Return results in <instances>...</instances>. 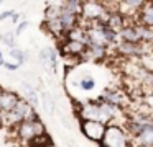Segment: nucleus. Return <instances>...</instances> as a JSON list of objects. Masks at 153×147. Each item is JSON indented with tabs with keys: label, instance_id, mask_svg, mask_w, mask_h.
Returning a JSON list of instances; mask_svg holds the SVG:
<instances>
[{
	"label": "nucleus",
	"instance_id": "20",
	"mask_svg": "<svg viewBox=\"0 0 153 147\" xmlns=\"http://www.w3.org/2000/svg\"><path fill=\"white\" fill-rule=\"evenodd\" d=\"M82 5H84V2H79V0H66V2H63L64 8H66L68 12L74 13L76 16H79V18H81V15H82Z\"/></svg>",
	"mask_w": 153,
	"mask_h": 147
},
{
	"label": "nucleus",
	"instance_id": "24",
	"mask_svg": "<svg viewBox=\"0 0 153 147\" xmlns=\"http://www.w3.org/2000/svg\"><path fill=\"white\" fill-rule=\"evenodd\" d=\"M8 54H10L12 59H15V61H17V64H23V62L27 61V57H28V56L25 54V51H22V49H18V48L10 49V51H8Z\"/></svg>",
	"mask_w": 153,
	"mask_h": 147
},
{
	"label": "nucleus",
	"instance_id": "33",
	"mask_svg": "<svg viewBox=\"0 0 153 147\" xmlns=\"http://www.w3.org/2000/svg\"><path fill=\"white\" fill-rule=\"evenodd\" d=\"M148 95H152V97H153V90H152V91H150V93H148Z\"/></svg>",
	"mask_w": 153,
	"mask_h": 147
},
{
	"label": "nucleus",
	"instance_id": "14",
	"mask_svg": "<svg viewBox=\"0 0 153 147\" xmlns=\"http://www.w3.org/2000/svg\"><path fill=\"white\" fill-rule=\"evenodd\" d=\"M59 21H61V25H63L64 31L69 33L71 29H74L76 26H79L81 18H79V16H76L74 13L68 12V10L63 7V10H61V13H59Z\"/></svg>",
	"mask_w": 153,
	"mask_h": 147
},
{
	"label": "nucleus",
	"instance_id": "29",
	"mask_svg": "<svg viewBox=\"0 0 153 147\" xmlns=\"http://www.w3.org/2000/svg\"><path fill=\"white\" fill-rule=\"evenodd\" d=\"M12 21H13V23H17V21H18V15H17V13L13 15V18H12Z\"/></svg>",
	"mask_w": 153,
	"mask_h": 147
},
{
	"label": "nucleus",
	"instance_id": "26",
	"mask_svg": "<svg viewBox=\"0 0 153 147\" xmlns=\"http://www.w3.org/2000/svg\"><path fill=\"white\" fill-rule=\"evenodd\" d=\"M28 26V21H22V23H18V26H17V29H15V36H20L22 33L25 31V28Z\"/></svg>",
	"mask_w": 153,
	"mask_h": 147
},
{
	"label": "nucleus",
	"instance_id": "12",
	"mask_svg": "<svg viewBox=\"0 0 153 147\" xmlns=\"http://www.w3.org/2000/svg\"><path fill=\"white\" fill-rule=\"evenodd\" d=\"M20 97L15 91L10 90H4L0 93V113H8L15 108V105L18 103Z\"/></svg>",
	"mask_w": 153,
	"mask_h": 147
},
{
	"label": "nucleus",
	"instance_id": "7",
	"mask_svg": "<svg viewBox=\"0 0 153 147\" xmlns=\"http://www.w3.org/2000/svg\"><path fill=\"white\" fill-rule=\"evenodd\" d=\"M59 49H61V56H64V57H84V52H86L87 48L84 42L64 39V42H61Z\"/></svg>",
	"mask_w": 153,
	"mask_h": 147
},
{
	"label": "nucleus",
	"instance_id": "17",
	"mask_svg": "<svg viewBox=\"0 0 153 147\" xmlns=\"http://www.w3.org/2000/svg\"><path fill=\"white\" fill-rule=\"evenodd\" d=\"M133 146H143V147H153V126L146 127L138 137L133 139Z\"/></svg>",
	"mask_w": 153,
	"mask_h": 147
},
{
	"label": "nucleus",
	"instance_id": "10",
	"mask_svg": "<svg viewBox=\"0 0 153 147\" xmlns=\"http://www.w3.org/2000/svg\"><path fill=\"white\" fill-rule=\"evenodd\" d=\"M13 111L18 114V116L22 118V121H33V119H40V116L36 114V111H35V108L31 106L30 103H28L25 98H20L18 100V103L15 105Z\"/></svg>",
	"mask_w": 153,
	"mask_h": 147
},
{
	"label": "nucleus",
	"instance_id": "11",
	"mask_svg": "<svg viewBox=\"0 0 153 147\" xmlns=\"http://www.w3.org/2000/svg\"><path fill=\"white\" fill-rule=\"evenodd\" d=\"M40 62L48 72H56L58 54L53 48H43L40 51Z\"/></svg>",
	"mask_w": 153,
	"mask_h": 147
},
{
	"label": "nucleus",
	"instance_id": "34",
	"mask_svg": "<svg viewBox=\"0 0 153 147\" xmlns=\"http://www.w3.org/2000/svg\"><path fill=\"white\" fill-rule=\"evenodd\" d=\"M2 91H4V88H2V87H0V93H2Z\"/></svg>",
	"mask_w": 153,
	"mask_h": 147
},
{
	"label": "nucleus",
	"instance_id": "25",
	"mask_svg": "<svg viewBox=\"0 0 153 147\" xmlns=\"http://www.w3.org/2000/svg\"><path fill=\"white\" fill-rule=\"evenodd\" d=\"M2 41H4L10 49H15V33H13V31L5 33V34H4V39H2Z\"/></svg>",
	"mask_w": 153,
	"mask_h": 147
},
{
	"label": "nucleus",
	"instance_id": "30",
	"mask_svg": "<svg viewBox=\"0 0 153 147\" xmlns=\"http://www.w3.org/2000/svg\"><path fill=\"white\" fill-rule=\"evenodd\" d=\"M0 65H5V61H4V59H0Z\"/></svg>",
	"mask_w": 153,
	"mask_h": 147
},
{
	"label": "nucleus",
	"instance_id": "28",
	"mask_svg": "<svg viewBox=\"0 0 153 147\" xmlns=\"http://www.w3.org/2000/svg\"><path fill=\"white\" fill-rule=\"evenodd\" d=\"M7 70H17L18 67H20V64H13V62H5V65H4Z\"/></svg>",
	"mask_w": 153,
	"mask_h": 147
},
{
	"label": "nucleus",
	"instance_id": "32",
	"mask_svg": "<svg viewBox=\"0 0 153 147\" xmlns=\"http://www.w3.org/2000/svg\"><path fill=\"white\" fill-rule=\"evenodd\" d=\"M2 56H4V54H2V51H0V59H4V57H2Z\"/></svg>",
	"mask_w": 153,
	"mask_h": 147
},
{
	"label": "nucleus",
	"instance_id": "6",
	"mask_svg": "<svg viewBox=\"0 0 153 147\" xmlns=\"http://www.w3.org/2000/svg\"><path fill=\"white\" fill-rule=\"evenodd\" d=\"M143 5L145 2H140V0H123V2H117V12L125 20H132L137 23V16L143 8Z\"/></svg>",
	"mask_w": 153,
	"mask_h": 147
},
{
	"label": "nucleus",
	"instance_id": "2",
	"mask_svg": "<svg viewBox=\"0 0 153 147\" xmlns=\"http://www.w3.org/2000/svg\"><path fill=\"white\" fill-rule=\"evenodd\" d=\"M100 147H133V139L125 127L119 124H109L105 129L102 142L99 144Z\"/></svg>",
	"mask_w": 153,
	"mask_h": 147
},
{
	"label": "nucleus",
	"instance_id": "23",
	"mask_svg": "<svg viewBox=\"0 0 153 147\" xmlns=\"http://www.w3.org/2000/svg\"><path fill=\"white\" fill-rule=\"evenodd\" d=\"M79 87L82 88L84 91H91V90H94V87H96V80H94L91 75H86V77H82L79 80Z\"/></svg>",
	"mask_w": 153,
	"mask_h": 147
},
{
	"label": "nucleus",
	"instance_id": "31",
	"mask_svg": "<svg viewBox=\"0 0 153 147\" xmlns=\"http://www.w3.org/2000/svg\"><path fill=\"white\" fill-rule=\"evenodd\" d=\"M2 39H4V34H0V41H2Z\"/></svg>",
	"mask_w": 153,
	"mask_h": 147
},
{
	"label": "nucleus",
	"instance_id": "3",
	"mask_svg": "<svg viewBox=\"0 0 153 147\" xmlns=\"http://www.w3.org/2000/svg\"><path fill=\"white\" fill-rule=\"evenodd\" d=\"M15 134L17 139L22 144H27V147L33 142L36 137L46 134L45 124L41 123V119H33V121H22L17 127H15Z\"/></svg>",
	"mask_w": 153,
	"mask_h": 147
},
{
	"label": "nucleus",
	"instance_id": "5",
	"mask_svg": "<svg viewBox=\"0 0 153 147\" xmlns=\"http://www.w3.org/2000/svg\"><path fill=\"white\" fill-rule=\"evenodd\" d=\"M105 129H107V126L102 123L81 119V132L89 140H92V142H97V144L102 142L104 136H105Z\"/></svg>",
	"mask_w": 153,
	"mask_h": 147
},
{
	"label": "nucleus",
	"instance_id": "15",
	"mask_svg": "<svg viewBox=\"0 0 153 147\" xmlns=\"http://www.w3.org/2000/svg\"><path fill=\"white\" fill-rule=\"evenodd\" d=\"M137 23L153 28V2H145L143 8L140 10L138 16H137Z\"/></svg>",
	"mask_w": 153,
	"mask_h": 147
},
{
	"label": "nucleus",
	"instance_id": "18",
	"mask_svg": "<svg viewBox=\"0 0 153 147\" xmlns=\"http://www.w3.org/2000/svg\"><path fill=\"white\" fill-rule=\"evenodd\" d=\"M22 90H23V95H25V100L28 101V103L31 105V106H38L40 105V98H38V93H36V90H35L33 87H31L30 83H27V82H23L22 83Z\"/></svg>",
	"mask_w": 153,
	"mask_h": 147
},
{
	"label": "nucleus",
	"instance_id": "13",
	"mask_svg": "<svg viewBox=\"0 0 153 147\" xmlns=\"http://www.w3.org/2000/svg\"><path fill=\"white\" fill-rule=\"evenodd\" d=\"M119 39L120 41H125V42H132V44H142L137 23H130V25H127L125 28L119 33Z\"/></svg>",
	"mask_w": 153,
	"mask_h": 147
},
{
	"label": "nucleus",
	"instance_id": "27",
	"mask_svg": "<svg viewBox=\"0 0 153 147\" xmlns=\"http://www.w3.org/2000/svg\"><path fill=\"white\" fill-rule=\"evenodd\" d=\"M13 10H7V12H4V13H0V21L2 20H7V18H13Z\"/></svg>",
	"mask_w": 153,
	"mask_h": 147
},
{
	"label": "nucleus",
	"instance_id": "16",
	"mask_svg": "<svg viewBox=\"0 0 153 147\" xmlns=\"http://www.w3.org/2000/svg\"><path fill=\"white\" fill-rule=\"evenodd\" d=\"M107 56V48L102 46H87L82 59H92V61H100Z\"/></svg>",
	"mask_w": 153,
	"mask_h": 147
},
{
	"label": "nucleus",
	"instance_id": "9",
	"mask_svg": "<svg viewBox=\"0 0 153 147\" xmlns=\"http://www.w3.org/2000/svg\"><path fill=\"white\" fill-rule=\"evenodd\" d=\"M100 98H102L105 103L112 105V106H117V108H122V106H125V105H128L127 95L123 93L122 90H117V88H107V90L100 95Z\"/></svg>",
	"mask_w": 153,
	"mask_h": 147
},
{
	"label": "nucleus",
	"instance_id": "1",
	"mask_svg": "<svg viewBox=\"0 0 153 147\" xmlns=\"http://www.w3.org/2000/svg\"><path fill=\"white\" fill-rule=\"evenodd\" d=\"M119 113H120V108L105 103L100 97L94 101H87V103L79 105V108H77V116L81 119L97 121V123H102L105 126L112 124V119Z\"/></svg>",
	"mask_w": 153,
	"mask_h": 147
},
{
	"label": "nucleus",
	"instance_id": "35",
	"mask_svg": "<svg viewBox=\"0 0 153 147\" xmlns=\"http://www.w3.org/2000/svg\"><path fill=\"white\" fill-rule=\"evenodd\" d=\"M46 147H54V146H46Z\"/></svg>",
	"mask_w": 153,
	"mask_h": 147
},
{
	"label": "nucleus",
	"instance_id": "22",
	"mask_svg": "<svg viewBox=\"0 0 153 147\" xmlns=\"http://www.w3.org/2000/svg\"><path fill=\"white\" fill-rule=\"evenodd\" d=\"M46 146H54L53 139H51V136L48 132L43 134V136H40V137H36L28 147H46Z\"/></svg>",
	"mask_w": 153,
	"mask_h": 147
},
{
	"label": "nucleus",
	"instance_id": "36",
	"mask_svg": "<svg viewBox=\"0 0 153 147\" xmlns=\"http://www.w3.org/2000/svg\"><path fill=\"white\" fill-rule=\"evenodd\" d=\"M0 3H2V2H0Z\"/></svg>",
	"mask_w": 153,
	"mask_h": 147
},
{
	"label": "nucleus",
	"instance_id": "21",
	"mask_svg": "<svg viewBox=\"0 0 153 147\" xmlns=\"http://www.w3.org/2000/svg\"><path fill=\"white\" fill-rule=\"evenodd\" d=\"M41 106H43V110L46 114L54 113V100L48 91H43V93H41Z\"/></svg>",
	"mask_w": 153,
	"mask_h": 147
},
{
	"label": "nucleus",
	"instance_id": "8",
	"mask_svg": "<svg viewBox=\"0 0 153 147\" xmlns=\"http://www.w3.org/2000/svg\"><path fill=\"white\" fill-rule=\"evenodd\" d=\"M146 44H132V42H125V41H119L117 42V51L119 54L125 56V57H142L146 52Z\"/></svg>",
	"mask_w": 153,
	"mask_h": 147
},
{
	"label": "nucleus",
	"instance_id": "4",
	"mask_svg": "<svg viewBox=\"0 0 153 147\" xmlns=\"http://www.w3.org/2000/svg\"><path fill=\"white\" fill-rule=\"evenodd\" d=\"M109 18V10L105 8L104 2H84L82 5V15L81 21L89 23H107Z\"/></svg>",
	"mask_w": 153,
	"mask_h": 147
},
{
	"label": "nucleus",
	"instance_id": "19",
	"mask_svg": "<svg viewBox=\"0 0 153 147\" xmlns=\"http://www.w3.org/2000/svg\"><path fill=\"white\" fill-rule=\"evenodd\" d=\"M137 26H138V34L142 44H153V28L138 25V23H137Z\"/></svg>",
	"mask_w": 153,
	"mask_h": 147
}]
</instances>
